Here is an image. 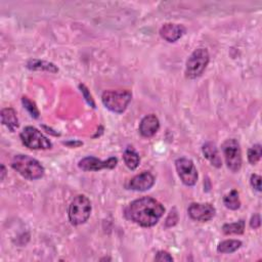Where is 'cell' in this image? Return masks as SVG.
<instances>
[{"label":"cell","instance_id":"14","mask_svg":"<svg viewBox=\"0 0 262 262\" xmlns=\"http://www.w3.org/2000/svg\"><path fill=\"white\" fill-rule=\"evenodd\" d=\"M204 157H205L214 167L219 168L222 166V161L221 158L219 156L218 150L215 147V144L212 142H206L205 144L203 145L202 148Z\"/></svg>","mask_w":262,"mask_h":262},{"label":"cell","instance_id":"27","mask_svg":"<svg viewBox=\"0 0 262 262\" xmlns=\"http://www.w3.org/2000/svg\"><path fill=\"white\" fill-rule=\"evenodd\" d=\"M260 216L258 214H255L250 221V225L252 228H258L260 226Z\"/></svg>","mask_w":262,"mask_h":262},{"label":"cell","instance_id":"21","mask_svg":"<svg viewBox=\"0 0 262 262\" xmlns=\"http://www.w3.org/2000/svg\"><path fill=\"white\" fill-rule=\"evenodd\" d=\"M262 151H261V145L259 143L253 145V147L248 151V160L252 165H255L259 162L261 159Z\"/></svg>","mask_w":262,"mask_h":262},{"label":"cell","instance_id":"10","mask_svg":"<svg viewBox=\"0 0 262 262\" xmlns=\"http://www.w3.org/2000/svg\"><path fill=\"white\" fill-rule=\"evenodd\" d=\"M117 163H118L117 158H114V157L106 161L99 160L98 158L95 157H86L79 162L78 166L83 171H99L105 168L113 169L116 167Z\"/></svg>","mask_w":262,"mask_h":262},{"label":"cell","instance_id":"8","mask_svg":"<svg viewBox=\"0 0 262 262\" xmlns=\"http://www.w3.org/2000/svg\"><path fill=\"white\" fill-rule=\"evenodd\" d=\"M176 167L182 182L188 186L193 187L198 181V171L192 160L187 158L178 159L176 162Z\"/></svg>","mask_w":262,"mask_h":262},{"label":"cell","instance_id":"5","mask_svg":"<svg viewBox=\"0 0 262 262\" xmlns=\"http://www.w3.org/2000/svg\"><path fill=\"white\" fill-rule=\"evenodd\" d=\"M132 95L128 91H108L103 94V104L110 111L122 114L131 102Z\"/></svg>","mask_w":262,"mask_h":262},{"label":"cell","instance_id":"19","mask_svg":"<svg viewBox=\"0 0 262 262\" xmlns=\"http://www.w3.org/2000/svg\"><path fill=\"white\" fill-rule=\"evenodd\" d=\"M242 246V242L238 240H226L218 244L217 251L222 254H228V253H234L238 249H240Z\"/></svg>","mask_w":262,"mask_h":262},{"label":"cell","instance_id":"16","mask_svg":"<svg viewBox=\"0 0 262 262\" xmlns=\"http://www.w3.org/2000/svg\"><path fill=\"white\" fill-rule=\"evenodd\" d=\"M123 159H124L126 166L131 170H135L137 168V166L139 165V161H140L138 154L132 147H128L125 150V152L123 154Z\"/></svg>","mask_w":262,"mask_h":262},{"label":"cell","instance_id":"1","mask_svg":"<svg viewBox=\"0 0 262 262\" xmlns=\"http://www.w3.org/2000/svg\"><path fill=\"white\" fill-rule=\"evenodd\" d=\"M165 208L157 200L143 197L133 201L125 210L126 217L143 227L154 226L163 216Z\"/></svg>","mask_w":262,"mask_h":262},{"label":"cell","instance_id":"15","mask_svg":"<svg viewBox=\"0 0 262 262\" xmlns=\"http://www.w3.org/2000/svg\"><path fill=\"white\" fill-rule=\"evenodd\" d=\"M2 121L11 131H15L19 127V119L17 113L12 108H7L2 111Z\"/></svg>","mask_w":262,"mask_h":262},{"label":"cell","instance_id":"18","mask_svg":"<svg viewBox=\"0 0 262 262\" xmlns=\"http://www.w3.org/2000/svg\"><path fill=\"white\" fill-rule=\"evenodd\" d=\"M223 203L226 208L230 210H238L241 206V201L238 191L232 190L229 194H227L223 199Z\"/></svg>","mask_w":262,"mask_h":262},{"label":"cell","instance_id":"3","mask_svg":"<svg viewBox=\"0 0 262 262\" xmlns=\"http://www.w3.org/2000/svg\"><path fill=\"white\" fill-rule=\"evenodd\" d=\"M92 213V203L90 199L79 195L71 203L69 207V219L73 225H80L89 220Z\"/></svg>","mask_w":262,"mask_h":262},{"label":"cell","instance_id":"12","mask_svg":"<svg viewBox=\"0 0 262 262\" xmlns=\"http://www.w3.org/2000/svg\"><path fill=\"white\" fill-rule=\"evenodd\" d=\"M155 184V178L153 177V174L143 171L139 174H137L136 177H134L130 182H129V189L133 191H139V192H144L150 190Z\"/></svg>","mask_w":262,"mask_h":262},{"label":"cell","instance_id":"25","mask_svg":"<svg viewBox=\"0 0 262 262\" xmlns=\"http://www.w3.org/2000/svg\"><path fill=\"white\" fill-rule=\"evenodd\" d=\"M80 90H81V93L83 94V96H84L86 102L89 103L93 108H95L96 105H95V102H94V100H93L92 95L89 93V90H87L84 85H80Z\"/></svg>","mask_w":262,"mask_h":262},{"label":"cell","instance_id":"9","mask_svg":"<svg viewBox=\"0 0 262 262\" xmlns=\"http://www.w3.org/2000/svg\"><path fill=\"white\" fill-rule=\"evenodd\" d=\"M216 210L209 203H193L189 207V215L197 221H209L215 216Z\"/></svg>","mask_w":262,"mask_h":262},{"label":"cell","instance_id":"23","mask_svg":"<svg viewBox=\"0 0 262 262\" xmlns=\"http://www.w3.org/2000/svg\"><path fill=\"white\" fill-rule=\"evenodd\" d=\"M179 220V216H178V213L176 211V209L171 210V212L169 213L167 219H166V226L167 227H171L173 225H176L177 222Z\"/></svg>","mask_w":262,"mask_h":262},{"label":"cell","instance_id":"26","mask_svg":"<svg viewBox=\"0 0 262 262\" xmlns=\"http://www.w3.org/2000/svg\"><path fill=\"white\" fill-rule=\"evenodd\" d=\"M251 185L256 191L260 192L261 191V178L259 176H257V174H253V176L251 177Z\"/></svg>","mask_w":262,"mask_h":262},{"label":"cell","instance_id":"6","mask_svg":"<svg viewBox=\"0 0 262 262\" xmlns=\"http://www.w3.org/2000/svg\"><path fill=\"white\" fill-rule=\"evenodd\" d=\"M21 139L27 148L32 150H47L51 148L50 140L32 126H28L22 131Z\"/></svg>","mask_w":262,"mask_h":262},{"label":"cell","instance_id":"17","mask_svg":"<svg viewBox=\"0 0 262 262\" xmlns=\"http://www.w3.org/2000/svg\"><path fill=\"white\" fill-rule=\"evenodd\" d=\"M27 67L29 69L35 70V71H47L51 73L59 72V69H57L53 64L44 61H38V60H31L28 63Z\"/></svg>","mask_w":262,"mask_h":262},{"label":"cell","instance_id":"4","mask_svg":"<svg viewBox=\"0 0 262 262\" xmlns=\"http://www.w3.org/2000/svg\"><path fill=\"white\" fill-rule=\"evenodd\" d=\"M210 60L209 52L205 48H198L196 49L189 60L187 61V67H186V76L190 79H196L200 77L204 71H205L206 67L208 66Z\"/></svg>","mask_w":262,"mask_h":262},{"label":"cell","instance_id":"22","mask_svg":"<svg viewBox=\"0 0 262 262\" xmlns=\"http://www.w3.org/2000/svg\"><path fill=\"white\" fill-rule=\"evenodd\" d=\"M22 103L24 105V108L29 113H30V115L32 116V117H34V118H38L39 117V111H38L36 105L32 101H30L26 97H23L22 98Z\"/></svg>","mask_w":262,"mask_h":262},{"label":"cell","instance_id":"11","mask_svg":"<svg viewBox=\"0 0 262 262\" xmlns=\"http://www.w3.org/2000/svg\"><path fill=\"white\" fill-rule=\"evenodd\" d=\"M187 32V29L180 24H172L168 23L161 27L160 35L163 39L168 42H176L180 38H182L185 33Z\"/></svg>","mask_w":262,"mask_h":262},{"label":"cell","instance_id":"2","mask_svg":"<svg viewBox=\"0 0 262 262\" xmlns=\"http://www.w3.org/2000/svg\"><path fill=\"white\" fill-rule=\"evenodd\" d=\"M12 166L27 180L36 181L44 176V167L40 162L26 155H17L13 159Z\"/></svg>","mask_w":262,"mask_h":262},{"label":"cell","instance_id":"20","mask_svg":"<svg viewBox=\"0 0 262 262\" xmlns=\"http://www.w3.org/2000/svg\"><path fill=\"white\" fill-rule=\"evenodd\" d=\"M245 230V221L240 220L235 223H227L222 227V231L225 235H242Z\"/></svg>","mask_w":262,"mask_h":262},{"label":"cell","instance_id":"28","mask_svg":"<svg viewBox=\"0 0 262 262\" xmlns=\"http://www.w3.org/2000/svg\"><path fill=\"white\" fill-rule=\"evenodd\" d=\"M6 167H5V165H2V181H4L5 180V177H6Z\"/></svg>","mask_w":262,"mask_h":262},{"label":"cell","instance_id":"7","mask_svg":"<svg viewBox=\"0 0 262 262\" xmlns=\"http://www.w3.org/2000/svg\"><path fill=\"white\" fill-rule=\"evenodd\" d=\"M222 151L227 167L232 172L240 171L242 167V152L240 148V143L234 138L227 139L222 144Z\"/></svg>","mask_w":262,"mask_h":262},{"label":"cell","instance_id":"13","mask_svg":"<svg viewBox=\"0 0 262 262\" xmlns=\"http://www.w3.org/2000/svg\"><path fill=\"white\" fill-rule=\"evenodd\" d=\"M160 128V122L156 115L151 114L145 116L139 124V132L144 137L154 136Z\"/></svg>","mask_w":262,"mask_h":262},{"label":"cell","instance_id":"24","mask_svg":"<svg viewBox=\"0 0 262 262\" xmlns=\"http://www.w3.org/2000/svg\"><path fill=\"white\" fill-rule=\"evenodd\" d=\"M156 261H173V257L166 251H159L155 256Z\"/></svg>","mask_w":262,"mask_h":262}]
</instances>
